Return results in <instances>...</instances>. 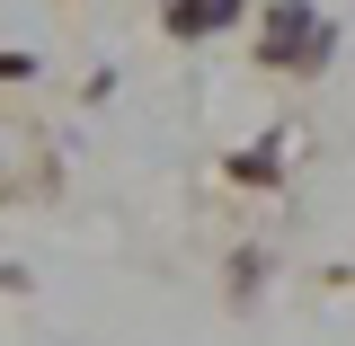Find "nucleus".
<instances>
[{
	"label": "nucleus",
	"mask_w": 355,
	"mask_h": 346,
	"mask_svg": "<svg viewBox=\"0 0 355 346\" xmlns=\"http://www.w3.org/2000/svg\"><path fill=\"white\" fill-rule=\"evenodd\" d=\"M320 53H329V27L311 18L302 0H284V9H275V27H266V62H275V71H293V62H320Z\"/></svg>",
	"instance_id": "nucleus-1"
},
{
	"label": "nucleus",
	"mask_w": 355,
	"mask_h": 346,
	"mask_svg": "<svg viewBox=\"0 0 355 346\" xmlns=\"http://www.w3.org/2000/svg\"><path fill=\"white\" fill-rule=\"evenodd\" d=\"M240 18V0H169V36H214Z\"/></svg>",
	"instance_id": "nucleus-2"
},
{
	"label": "nucleus",
	"mask_w": 355,
	"mask_h": 346,
	"mask_svg": "<svg viewBox=\"0 0 355 346\" xmlns=\"http://www.w3.org/2000/svg\"><path fill=\"white\" fill-rule=\"evenodd\" d=\"M18 71H36V62L27 53H0V80H18Z\"/></svg>",
	"instance_id": "nucleus-3"
}]
</instances>
